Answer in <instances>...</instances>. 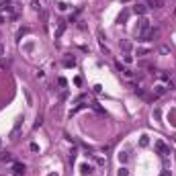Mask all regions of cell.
<instances>
[{"label":"cell","mask_w":176,"mask_h":176,"mask_svg":"<svg viewBox=\"0 0 176 176\" xmlns=\"http://www.w3.org/2000/svg\"><path fill=\"white\" fill-rule=\"evenodd\" d=\"M117 176H129V170L123 166V168H119V170H117Z\"/></svg>","instance_id":"20"},{"label":"cell","mask_w":176,"mask_h":176,"mask_svg":"<svg viewBox=\"0 0 176 176\" xmlns=\"http://www.w3.org/2000/svg\"><path fill=\"white\" fill-rule=\"evenodd\" d=\"M29 33V27H23V29H18V33H16V39H20L23 35H27Z\"/></svg>","instance_id":"18"},{"label":"cell","mask_w":176,"mask_h":176,"mask_svg":"<svg viewBox=\"0 0 176 176\" xmlns=\"http://www.w3.org/2000/svg\"><path fill=\"white\" fill-rule=\"evenodd\" d=\"M0 12H12V0H2L0 2Z\"/></svg>","instance_id":"4"},{"label":"cell","mask_w":176,"mask_h":176,"mask_svg":"<svg viewBox=\"0 0 176 176\" xmlns=\"http://www.w3.org/2000/svg\"><path fill=\"white\" fill-rule=\"evenodd\" d=\"M115 68H117V70H119L121 74H125V72H127V68H125V65H123L121 61H117V63H115Z\"/></svg>","instance_id":"21"},{"label":"cell","mask_w":176,"mask_h":176,"mask_svg":"<svg viewBox=\"0 0 176 176\" xmlns=\"http://www.w3.org/2000/svg\"><path fill=\"white\" fill-rule=\"evenodd\" d=\"M133 12L135 14H145V4H133Z\"/></svg>","instance_id":"10"},{"label":"cell","mask_w":176,"mask_h":176,"mask_svg":"<svg viewBox=\"0 0 176 176\" xmlns=\"http://www.w3.org/2000/svg\"><path fill=\"white\" fill-rule=\"evenodd\" d=\"M127 160H129V153H127V151H119V162H123V164H125Z\"/></svg>","instance_id":"17"},{"label":"cell","mask_w":176,"mask_h":176,"mask_svg":"<svg viewBox=\"0 0 176 176\" xmlns=\"http://www.w3.org/2000/svg\"><path fill=\"white\" fill-rule=\"evenodd\" d=\"M25 174V164H12V176H23Z\"/></svg>","instance_id":"5"},{"label":"cell","mask_w":176,"mask_h":176,"mask_svg":"<svg viewBox=\"0 0 176 176\" xmlns=\"http://www.w3.org/2000/svg\"><path fill=\"white\" fill-rule=\"evenodd\" d=\"M86 106H90V104H82V102H80L78 106H74V108H72V111H70V117H74L76 113H80V111H82V108H86Z\"/></svg>","instance_id":"11"},{"label":"cell","mask_w":176,"mask_h":176,"mask_svg":"<svg viewBox=\"0 0 176 176\" xmlns=\"http://www.w3.org/2000/svg\"><path fill=\"white\" fill-rule=\"evenodd\" d=\"M149 31V20L145 18V16H141L139 20H137V37H141L143 33H147Z\"/></svg>","instance_id":"1"},{"label":"cell","mask_w":176,"mask_h":176,"mask_svg":"<svg viewBox=\"0 0 176 176\" xmlns=\"http://www.w3.org/2000/svg\"><path fill=\"white\" fill-rule=\"evenodd\" d=\"M65 20H57V29H55V39H59L61 35H63V31H65Z\"/></svg>","instance_id":"6"},{"label":"cell","mask_w":176,"mask_h":176,"mask_svg":"<svg viewBox=\"0 0 176 176\" xmlns=\"http://www.w3.org/2000/svg\"><path fill=\"white\" fill-rule=\"evenodd\" d=\"M31 151H39V145L37 143H31Z\"/></svg>","instance_id":"29"},{"label":"cell","mask_w":176,"mask_h":176,"mask_svg":"<svg viewBox=\"0 0 176 176\" xmlns=\"http://www.w3.org/2000/svg\"><path fill=\"white\" fill-rule=\"evenodd\" d=\"M23 121H25L23 117H18V119H16V123H14L12 131H10V139H16V135H18V131L23 129Z\"/></svg>","instance_id":"3"},{"label":"cell","mask_w":176,"mask_h":176,"mask_svg":"<svg viewBox=\"0 0 176 176\" xmlns=\"http://www.w3.org/2000/svg\"><path fill=\"white\" fill-rule=\"evenodd\" d=\"M160 53H162V55H170V53H172V49H170L168 45H160Z\"/></svg>","instance_id":"16"},{"label":"cell","mask_w":176,"mask_h":176,"mask_svg":"<svg viewBox=\"0 0 176 176\" xmlns=\"http://www.w3.org/2000/svg\"><path fill=\"white\" fill-rule=\"evenodd\" d=\"M139 57H143V55H149V47H137V51H135Z\"/></svg>","instance_id":"14"},{"label":"cell","mask_w":176,"mask_h":176,"mask_svg":"<svg viewBox=\"0 0 176 176\" xmlns=\"http://www.w3.org/2000/svg\"><path fill=\"white\" fill-rule=\"evenodd\" d=\"M2 55H4V45L0 43V57H2Z\"/></svg>","instance_id":"30"},{"label":"cell","mask_w":176,"mask_h":176,"mask_svg":"<svg viewBox=\"0 0 176 176\" xmlns=\"http://www.w3.org/2000/svg\"><path fill=\"white\" fill-rule=\"evenodd\" d=\"M174 16H176V10H174Z\"/></svg>","instance_id":"33"},{"label":"cell","mask_w":176,"mask_h":176,"mask_svg":"<svg viewBox=\"0 0 176 176\" xmlns=\"http://www.w3.org/2000/svg\"><path fill=\"white\" fill-rule=\"evenodd\" d=\"M127 16H129V10H123V12L119 14V25H123V23H125Z\"/></svg>","instance_id":"15"},{"label":"cell","mask_w":176,"mask_h":176,"mask_svg":"<svg viewBox=\"0 0 176 176\" xmlns=\"http://www.w3.org/2000/svg\"><path fill=\"white\" fill-rule=\"evenodd\" d=\"M147 6H151V8H162V6H164V0H147Z\"/></svg>","instance_id":"7"},{"label":"cell","mask_w":176,"mask_h":176,"mask_svg":"<svg viewBox=\"0 0 176 176\" xmlns=\"http://www.w3.org/2000/svg\"><path fill=\"white\" fill-rule=\"evenodd\" d=\"M0 145H2V139H0Z\"/></svg>","instance_id":"32"},{"label":"cell","mask_w":176,"mask_h":176,"mask_svg":"<svg viewBox=\"0 0 176 176\" xmlns=\"http://www.w3.org/2000/svg\"><path fill=\"white\" fill-rule=\"evenodd\" d=\"M0 68H8V61H4V59H0Z\"/></svg>","instance_id":"28"},{"label":"cell","mask_w":176,"mask_h":176,"mask_svg":"<svg viewBox=\"0 0 176 176\" xmlns=\"http://www.w3.org/2000/svg\"><path fill=\"white\" fill-rule=\"evenodd\" d=\"M63 65H65V68H74V65H76V59H74V57H65V59H63Z\"/></svg>","instance_id":"13"},{"label":"cell","mask_w":176,"mask_h":176,"mask_svg":"<svg viewBox=\"0 0 176 176\" xmlns=\"http://www.w3.org/2000/svg\"><path fill=\"white\" fill-rule=\"evenodd\" d=\"M156 149H158V153H160L162 158H166V156H170V153H172L170 147H168L164 141H156Z\"/></svg>","instance_id":"2"},{"label":"cell","mask_w":176,"mask_h":176,"mask_svg":"<svg viewBox=\"0 0 176 176\" xmlns=\"http://www.w3.org/2000/svg\"><path fill=\"white\" fill-rule=\"evenodd\" d=\"M57 8H59V10H65V8H68V4H63V2H59V4H57Z\"/></svg>","instance_id":"26"},{"label":"cell","mask_w":176,"mask_h":176,"mask_svg":"<svg viewBox=\"0 0 176 176\" xmlns=\"http://www.w3.org/2000/svg\"><path fill=\"white\" fill-rule=\"evenodd\" d=\"M31 6H33V10H37V12H41V2H39V0H35V2H33Z\"/></svg>","instance_id":"22"},{"label":"cell","mask_w":176,"mask_h":176,"mask_svg":"<svg viewBox=\"0 0 176 176\" xmlns=\"http://www.w3.org/2000/svg\"><path fill=\"white\" fill-rule=\"evenodd\" d=\"M0 162H12V153L2 151V153H0Z\"/></svg>","instance_id":"12"},{"label":"cell","mask_w":176,"mask_h":176,"mask_svg":"<svg viewBox=\"0 0 176 176\" xmlns=\"http://www.w3.org/2000/svg\"><path fill=\"white\" fill-rule=\"evenodd\" d=\"M162 176H172V170H170L168 166H164V170H162Z\"/></svg>","instance_id":"23"},{"label":"cell","mask_w":176,"mask_h":176,"mask_svg":"<svg viewBox=\"0 0 176 176\" xmlns=\"http://www.w3.org/2000/svg\"><path fill=\"white\" fill-rule=\"evenodd\" d=\"M57 84H59V86H65L68 82H65V78H57Z\"/></svg>","instance_id":"25"},{"label":"cell","mask_w":176,"mask_h":176,"mask_svg":"<svg viewBox=\"0 0 176 176\" xmlns=\"http://www.w3.org/2000/svg\"><path fill=\"white\" fill-rule=\"evenodd\" d=\"M166 90H168V88L166 86H156V90H153V96H162V94H166Z\"/></svg>","instance_id":"9"},{"label":"cell","mask_w":176,"mask_h":176,"mask_svg":"<svg viewBox=\"0 0 176 176\" xmlns=\"http://www.w3.org/2000/svg\"><path fill=\"white\" fill-rule=\"evenodd\" d=\"M41 125H43V115H37V121H35V125H33V127H35V129H39Z\"/></svg>","instance_id":"19"},{"label":"cell","mask_w":176,"mask_h":176,"mask_svg":"<svg viewBox=\"0 0 176 176\" xmlns=\"http://www.w3.org/2000/svg\"><path fill=\"white\" fill-rule=\"evenodd\" d=\"M123 49H125V51H131V43H129V41L123 43Z\"/></svg>","instance_id":"24"},{"label":"cell","mask_w":176,"mask_h":176,"mask_svg":"<svg viewBox=\"0 0 176 176\" xmlns=\"http://www.w3.org/2000/svg\"><path fill=\"white\" fill-rule=\"evenodd\" d=\"M80 172H82L84 176L92 174V166H90V164H80Z\"/></svg>","instance_id":"8"},{"label":"cell","mask_w":176,"mask_h":176,"mask_svg":"<svg viewBox=\"0 0 176 176\" xmlns=\"http://www.w3.org/2000/svg\"><path fill=\"white\" fill-rule=\"evenodd\" d=\"M125 61H127V63H131V61H133V57H131L129 53H125Z\"/></svg>","instance_id":"27"},{"label":"cell","mask_w":176,"mask_h":176,"mask_svg":"<svg viewBox=\"0 0 176 176\" xmlns=\"http://www.w3.org/2000/svg\"><path fill=\"white\" fill-rule=\"evenodd\" d=\"M49 176H57V174H49Z\"/></svg>","instance_id":"31"}]
</instances>
